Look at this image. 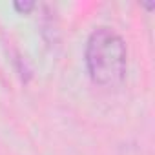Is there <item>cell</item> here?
Wrapping results in <instances>:
<instances>
[{"instance_id":"cell-2","label":"cell","mask_w":155,"mask_h":155,"mask_svg":"<svg viewBox=\"0 0 155 155\" xmlns=\"http://www.w3.org/2000/svg\"><path fill=\"white\" fill-rule=\"evenodd\" d=\"M13 8H15L20 15H28V13H31V11L37 8V4H35V2H13Z\"/></svg>"},{"instance_id":"cell-1","label":"cell","mask_w":155,"mask_h":155,"mask_svg":"<svg viewBox=\"0 0 155 155\" xmlns=\"http://www.w3.org/2000/svg\"><path fill=\"white\" fill-rule=\"evenodd\" d=\"M84 62L93 84L102 88H115L126 79V42L111 28H95L86 42Z\"/></svg>"}]
</instances>
